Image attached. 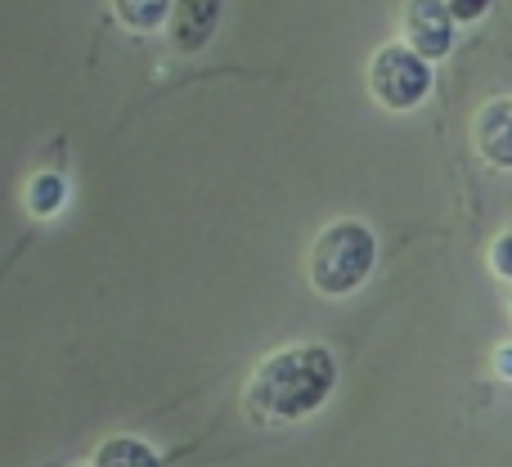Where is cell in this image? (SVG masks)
Instances as JSON below:
<instances>
[{
	"label": "cell",
	"instance_id": "cell-6",
	"mask_svg": "<svg viewBox=\"0 0 512 467\" xmlns=\"http://www.w3.org/2000/svg\"><path fill=\"white\" fill-rule=\"evenodd\" d=\"M472 149L499 171H512V99H490L472 117Z\"/></svg>",
	"mask_w": 512,
	"mask_h": 467
},
{
	"label": "cell",
	"instance_id": "cell-4",
	"mask_svg": "<svg viewBox=\"0 0 512 467\" xmlns=\"http://www.w3.org/2000/svg\"><path fill=\"white\" fill-rule=\"evenodd\" d=\"M400 45H409L427 63L445 59L454 45V18L445 9V0H405V9H400Z\"/></svg>",
	"mask_w": 512,
	"mask_h": 467
},
{
	"label": "cell",
	"instance_id": "cell-2",
	"mask_svg": "<svg viewBox=\"0 0 512 467\" xmlns=\"http://www.w3.org/2000/svg\"><path fill=\"white\" fill-rule=\"evenodd\" d=\"M373 270H378V234L364 221H328L310 238L306 279L319 297H351L369 283Z\"/></svg>",
	"mask_w": 512,
	"mask_h": 467
},
{
	"label": "cell",
	"instance_id": "cell-3",
	"mask_svg": "<svg viewBox=\"0 0 512 467\" xmlns=\"http://www.w3.org/2000/svg\"><path fill=\"white\" fill-rule=\"evenodd\" d=\"M364 81H369V95L378 108H387V113H414L432 95V63L418 59L409 45L396 41L373 54Z\"/></svg>",
	"mask_w": 512,
	"mask_h": 467
},
{
	"label": "cell",
	"instance_id": "cell-8",
	"mask_svg": "<svg viewBox=\"0 0 512 467\" xmlns=\"http://www.w3.org/2000/svg\"><path fill=\"white\" fill-rule=\"evenodd\" d=\"M63 203H68V180H63L59 171H36V176L27 180V189H23L27 216H36V221H50V216L63 212Z\"/></svg>",
	"mask_w": 512,
	"mask_h": 467
},
{
	"label": "cell",
	"instance_id": "cell-5",
	"mask_svg": "<svg viewBox=\"0 0 512 467\" xmlns=\"http://www.w3.org/2000/svg\"><path fill=\"white\" fill-rule=\"evenodd\" d=\"M216 23H221V0H171L167 9V41L176 54H198L212 41Z\"/></svg>",
	"mask_w": 512,
	"mask_h": 467
},
{
	"label": "cell",
	"instance_id": "cell-7",
	"mask_svg": "<svg viewBox=\"0 0 512 467\" xmlns=\"http://www.w3.org/2000/svg\"><path fill=\"white\" fill-rule=\"evenodd\" d=\"M90 467H162V459L140 436H108V441L95 445Z\"/></svg>",
	"mask_w": 512,
	"mask_h": 467
},
{
	"label": "cell",
	"instance_id": "cell-1",
	"mask_svg": "<svg viewBox=\"0 0 512 467\" xmlns=\"http://www.w3.org/2000/svg\"><path fill=\"white\" fill-rule=\"evenodd\" d=\"M337 387V360L328 346L297 342L261 355L243 382L248 418L261 427H292L301 418L319 414Z\"/></svg>",
	"mask_w": 512,
	"mask_h": 467
},
{
	"label": "cell",
	"instance_id": "cell-9",
	"mask_svg": "<svg viewBox=\"0 0 512 467\" xmlns=\"http://www.w3.org/2000/svg\"><path fill=\"white\" fill-rule=\"evenodd\" d=\"M108 9H113V18L126 32L149 36V32H162L171 0H108Z\"/></svg>",
	"mask_w": 512,
	"mask_h": 467
},
{
	"label": "cell",
	"instance_id": "cell-10",
	"mask_svg": "<svg viewBox=\"0 0 512 467\" xmlns=\"http://www.w3.org/2000/svg\"><path fill=\"white\" fill-rule=\"evenodd\" d=\"M486 256H490V270H495L504 283H512V230L490 238V252Z\"/></svg>",
	"mask_w": 512,
	"mask_h": 467
},
{
	"label": "cell",
	"instance_id": "cell-12",
	"mask_svg": "<svg viewBox=\"0 0 512 467\" xmlns=\"http://www.w3.org/2000/svg\"><path fill=\"white\" fill-rule=\"evenodd\" d=\"M490 364H495V373H499V378L512 382V342L495 346V355H490Z\"/></svg>",
	"mask_w": 512,
	"mask_h": 467
},
{
	"label": "cell",
	"instance_id": "cell-11",
	"mask_svg": "<svg viewBox=\"0 0 512 467\" xmlns=\"http://www.w3.org/2000/svg\"><path fill=\"white\" fill-rule=\"evenodd\" d=\"M495 5V0H445V9H450L454 27L459 23H477V18H486V9Z\"/></svg>",
	"mask_w": 512,
	"mask_h": 467
}]
</instances>
